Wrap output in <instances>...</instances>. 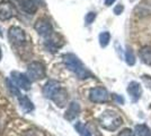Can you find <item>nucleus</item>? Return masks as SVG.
<instances>
[{
    "label": "nucleus",
    "instance_id": "nucleus-1",
    "mask_svg": "<svg viewBox=\"0 0 151 136\" xmlns=\"http://www.w3.org/2000/svg\"><path fill=\"white\" fill-rule=\"evenodd\" d=\"M62 60H63V64L65 65V67L69 71H72V73H75L80 79L91 77V74L87 71V68L83 66V64L79 60V58L77 56H75L73 53L63 55Z\"/></svg>",
    "mask_w": 151,
    "mask_h": 136
},
{
    "label": "nucleus",
    "instance_id": "nucleus-2",
    "mask_svg": "<svg viewBox=\"0 0 151 136\" xmlns=\"http://www.w3.org/2000/svg\"><path fill=\"white\" fill-rule=\"evenodd\" d=\"M122 123H123L122 117L117 112H115L113 110L104 111L99 116V124H101V126L104 129L109 130V132L116 130L122 125Z\"/></svg>",
    "mask_w": 151,
    "mask_h": 136
},
{
    "label": "nucleus",
    "instance_id": "nucleus-3",
    "mask_svg": "<svg viewBox=\"0 0 151 136\" xmlns=\"http://www.w3.org/2000/svg\"><path fill=\"white\" fill-rule=\"evenodd\" d=\"M46 71L45 66L42 63L38 61H33L27 67V76L29 77L31 81H38L45 77Z\"/></svg>",
    "mask_w": 151,
    "mask_h": 136
},
{
    "label": "nucleus",
    "instance_id": "nucleus-4",
    "mask_svg": "<svg viewBox=\"0 0 151 136\" xmlns=\"http://www.w3.org/2000/svg\"><path fill=\"white\" fill-rule=\"evenodd\" d=\"M8 39L14 45H23L26 43V34L20 27L13 26L8 31Z\"/></svg>",
    "mask_w": 151,
    "mask_h": 136
},
{
    "label": "nucleus",
    "instance_id": "nucleus-5",
    "mask_svg": "<svg viewBox=\"0 0 151 136\" xmlns=\"http://www.w3.org/2000/svg\"><path fill=\"white\" fill-rule=\"evenodd\" d=\"M16 15H17V9L12 2L9 1L0 2V20L1 22L12 20Z\"/></svg>",
    "mask_w": 151,
    "mask_h": 136
},
{
    "label": "nucleus",
    "instance_id": "nucleus-6",
    "mask_svg": "<svg viewBox=\"0 0 151 136\" xmlns=\"http://www.w3.org/2000/svg\"><path fill=\"white\" fill-rule=\"evenodd\" d=\"M35 31L43 38H49L53 34V27L51 22L47 18H40L36 20L35 25H34Z\"/></svg>",
    "mask_w": 151,
    "mask_h": 136
},
{
    "label": "nucleus",
    "instance_id": "nucleus-7",
    "mask_svg": "<svg viewBox=\"0 0 151 136\" xmlns=\"http://www.w3.org/2000/svg\"><path fill=\"white\" fill-rule=\"evenodd\" d=\"M89 99L94 103H104L108 100V92L104 87H94L89 92Z\"/></svg>",
    "mask_w": 151,
    "mask_h": 136
},
{
    "label": "nucleus",
    "instance_id": "nucleus-8",
    "mask_svg": "<svg viewBox=\"0 0 151 136\" xmlns=\"http://www.w3.org/2000/svg\"><path fill=\"white\" fill-rule=\"evenodd\" d=\"M12 81L22 90L27 91L31 89V79L25 74H22L19 71H13L12 73Z\"/></svg>",
    "mask_w": 151,
    "mask_h": 136
},
{
    "label": "nucleus",
    "instance_id": "nucleus-9",
    "mask_svg": "<svg viewBox=\"0 0 151 136\" xmlns=\"http://www.w3.org/2000/svg\"><path fill=\"white\" fill-rule=\"evenodd\" d=\"M61 89L60 86V83L58 81H54V79H50L45 83L44 87H43V95H44L46 99H53L54 94L57 93L58 91Z\"/></svg>",
    "mask_w": 151,
    "mask_h": 136
},
{
    "label": "nucleus",
    "instance_id": "nucleus-10",
    "mask_svg": "<svg viewBox=\"0 0 151 136\" xmlns=\"http://www.w3.org/2000/svg\"><path fill=\"white\" fill-rule=\"evenodd\" d=\"M127 93L131 97L133 102H137L139 99L141 97V94H142V89H141V84L133 81L131 82L129 86H127Z\"/></svg>",
    "mask_w": 151,
    "mask_h": 136
},
{
    "label": "nucleus",
    "instance_id": "nucleus-11",
    "mask_svg": "<svg viewBox=\"0 0 151 136\" xmlns=\"http://www.w3.org/2000/svg\"><path fill=\"white\" fill-rule=\"evenodd\" d=\"M79 113H80V105L78 102H76V101H72L71 103L69 104V107H68V109L65 111V119H68L70 121H72V120H75L77 117L79 116Z\"/></svg>",
    "mask_w": 151,
    "mask_h": 136
},
{
    "label": "nucleus",
    "instance_id": "nucleus-12",
    "mask_svg": "<svg viewBox=\"0 0 151 136\" xmlns=\"http://www.w3.org/2000/svg\"><path fill=\"white\" fill-rule=\"evenodd\" d=\"M52 100H53V101L57 103V105H59V107H64V105L67 104V101H68V93H67V91L64 90V89H60V90L54 94V97H53Z\"/></svg>",
    "mask_w": 151,
    "mask_h": 136
},
{
    "label": "nucleus",
    "instance_id": "nucleus-13",
    "mask_svg": "<svg viewBox=\"0 0 151 136\" xmlns=\"http://www.w3.org/2000/svg\"><path fill=\"white\" fill-rule=\"evenodd\" d=\"M20 7L27 14H34L37 10V4L35 0H20Z\"/></svg>",
    "mask_w": 151,
    "mask_h": 136
},
{
    "label": "nucleus",
    "instance_id": "nucleus-14",
    "mask_svg": "<svg viewBox=\"0 0 151 136\" xmlns=\"http://www.w3.org/2000/svg\"><path fill=\"white\" fill-rule=\"evenodd\" d=\"M139 56L141 60L145 63V65H151V47L150 45H143L140 51H139Z\"/></svg>",
    "mask_w": 151,
    "mask_h": 136
},
{
    "label": "nucleus",
    "instance_id": "nucleus-15",
    "mask_svg": "<svg viewBox=\"0 0 151 136\" xmlns=\"http://www.w3.org/2000/svg\"><path fill=\"white\" fill-rule=\"evenodd\" d=\"M18 101H19V105H20L22 110L24 111V112L28 113V112L34 110V104H33V102L27 97H25V95L19 97Z\"/></svg>",
    "mask_w": 151,
    "mask_h": 136
},
{
    "label": "nucleus",
    "instance_id": "nucleus-16",
    "mask_svg": "<svg viewBox=\"0 0 151 136\" xmlns=\"http://www.w3.org/2000/svg\"><path fill=\"white\" fill-rule=\"evenodd\" d=\"M61 45H62V43H59V41H57V38H54L53 34H52L51 36H49V38H46L45 47H46V49H49L50 51L55 52Z\"/></svg>",
    "mask_w": 151,
    "mask_h": 136
},
{
    "label": "nucleus",
    "instance_id": "nucleus-17",
    "mask_svg": "<svg viewBox=\"0 0 151 136\" xmlns=\"http://www.w3.org/2000/svg\"><path fill=\"white\" fill-rule=\"evenodd\" d=\"M134 132L138 136H151V129L143 124L137 125L134 128Z\"/></svg>",
    "mask_w": 151,
    "mask_h": 136
},
{
    "label": "nucleus",
    "instance_id": "nucleus-18",
    "mask_svg": "<svg viewBox=\"0 0 151 136\" xmlns=\"http://www.w3.org/2000/svg\"><path fill=\"white\" fill-rule=\"evenodd\" d=\"M75 128H76V130L79 133L80 136H93L91 133L89 132L88 128H87L82 123H80V121H78V123L75 124Z\"/></svg>",
    "mask_w": 151,
    "mask_h": 136
},
{
    "label": "nucleus",
    "instance_id": "nucleus-19",
    "mask_svg": "<svg viewBox=\"0 0 151 136\" xmlns=\"http://www.w3.org/2000/svg\"><path fill=\"white\" fill-rule=\"evenodd\" d=\"M109 41H111V34L108 32H101L99 34V44H101V48H105L108 45L109 43Z\"/></svg>",
    "mask_w": 151,
    "mask_h": 136
},
{
    "label": "nucleus",
    "instance_id": "nucleus-20",
    "mask_svg": "<svg viewBox=\"0 0 151 136\" xmlns=\"http://www.w3.org/2000/svg\"><path fill=\"white\" fill-rule=\"evenodd\" d=\"M125 61L129 66H133L135 64V56L133 51L131 50V48H126L125 50Z\"/></svg>",
    "mask_w": 151,
    "mask_h": 136
},
{
    "label": "nucleus",
    "instance_id": "nucleus-21",
    "mask_svg": "<svg viewBox=\"0 0 151 136\" xmlns=\"http://www.w3.org/2000/svg\"><path fill=\"white\" fill-rule=\"evenodd\" d=\"M7 86H8V89H9V91H10V93H13L14 95H16V97H20V93H19L18 89H17L18 86H17L16 84H14L9 78L7 79Z\"/></svg>",
    "mask_w": 151,
    "mask_h": 136
},
{
    "label": "nucleus",
    "instance_id": "nucleus-22",
    "mask_svg": "<svg viewBox=\"0 0 151 136\" xmlns=\"http://www.w3.org/2000/svg\"><path fill=\"white\" fill-rule=\"evenodd\" d=\"M95 18H96V13H94V12H89V13L86 15V17H85L86 25H90V24L95 20Z\"/></svg>",
    "mask_w": 151,
    "mask_h": 136
},
{
    "label": "nucleus",
    "instance_id": "nucleus-23",
    "mask_svg": "<svg viewBox=\"0 0 151 136\" xmlns=\"http://www.w3.org/2000/svg\"><path fill=\"white\" fill-rule=\"evenodd\" d=\"M117 136H137V134H135V132H133L130 128H124L121 130Z\"/></svg>",
    "mask_w": 151,
    "mask_h": 136
},
{
    "label": "nucleus",
    "instance_id": "nucleus-24",
    "mask_svg": "<svg viewBox=\"0 0 151 136\" xmlns=\"http://www.w3.org/2000/svg\"><path fill=\"white\" fill-rule=\"evenodd\" d=\"M142 82H143V84L149 89V90H151V76H147V75H143L142 76Z\"/></svg>",
    "mask_w": 151,
    "mask_h": 136
},
{
    "label": "nucleus",
    "instance_id": "nucleus-25",
    "mask_svg": "<svg viewBox=\"0 0 151 136\" xmlns=\"http://www.w3.org/2000/svg\"><path fill=\"white\" fill-rule=\"evenodd\" d=\"M124 10V6L123 5H116L114 7V14L115 15H121Z\"/></svg>",
    "mask_w": 151,
    "mask_h": 136
},
{
    "label": "nucleus",
    "instance_id": "nucleus-26",
    "mask_svg": "<svg viewBox=\"0 0 151 136\" xmlns=\"http://www.w3.org/2000/svg\"><path fill=\"white\" fill-rule=\"evenodd\" d=\"M113 97L117 101V102H120V103H123L124 102V99L123 97H119L117 94H113Z\"/></svg>",
    "mask_w": 151,
    "mask_h": 136
},
{
    "label": "nucleus",
    "instance_id": "nucleus-27",
    "mask_svg": "<svg viewBox=\"0 0 151 136\" xmlns=\"http://www.w3.org/2000/svg\"><path fill=\"white\" fill-rule=\"evenodd\" d=\"M115 1H116V0H105V5H106V6H112Z\"/></svg>",
    "mask_w": 151,
    "mask_h": 136
}]
</instances>
